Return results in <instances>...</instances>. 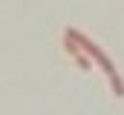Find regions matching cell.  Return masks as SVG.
I'll use <instances>...</instances> for the list:
<instances>
[{"label": "cell", "instance_id": "6da1fadb", "mask_svg": "<svg viewBox=\"0 0 124 115\" xmlns=\"http://www.w3.org/2000/svg\"><path fill=\"white\" fill-rule=\"evenodd\" d=\"M63 35H66V37H72V40L81 46V52H84V55H90V60H95V63L104 69V75H107V78H113V75H116V66H113V60L104 55V49H101V46H95V43L87 37V35H81L78 29H66Z\"/></svg>", "mask_w": 124, "mask_h": 115}, {"label": "cell", "instance_id": "7a4b0ae2", "mask_svg": "<svg viewBox=\"0 0 124 115\" xmlns=\"http://www.w3.org/2000/svg\"><path fill=\"white\" fill-rule=\"evenodd\" d=\"M110 86H113V95H118V98L124 95V81H121V75H118V72L110 78Z\"/></svg>", "mask_w": 124, "mask_h": 115}, {"label": "cell", "instance_id": "3957f363", "mask_svg": "<svg viewBox=\"0 0 124 115\" xmlns=\"http://www.w3.org/2000/svg\"><path fill=\"white\" fill-rule=\"evenodd\" d=\"M78 49H81V46H78ZM72 60H75V63H78L84 72H87V69H93V60H90V55H84V52H78V55L72 58Z\"/></svg>", "mask_w": 124, "mask_h": 115}]
</instances>
